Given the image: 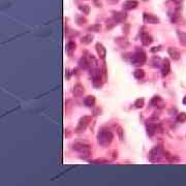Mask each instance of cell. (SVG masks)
<instances>
[{
  "label": "cell",
  "instance_id": "cell-1",
  "mask_svg": "<svg viewBox=\"0 0 186 186\" xmlns=\"http://www.w3.org/2000/svg\"><path fill=\"white\" fill-rule=\"evenodd\" d=\"M97 143L104 148H107L112 144V142L114 140V134L110 130H106V129H102L99 130L98 134L96 136Z\"/></svg>",
  "mask_w": 186,
  "mask_h": 186
},
{
  "label": "cell",
  "instance_id": "cell-2",
  "mask_svg": "<svg viewBox=\"0 0 186 186\" xmlns=\"http://www.w3.org/2000/svg\"><path fill=\"white\" fill-rule=\"evenodd\" d=\"M72 149H74L76 152L80 153V155H81L80 157L83 159L90 158L92 155V151H91L90 146L87 144V143H84V142H76V143H74Z\"/></svg>",
  "mask_w": 186,
  "mask_h": 186
},
{
  "label": "cell",
  "instance_id": "cell-3",
  "mask_svg": "<svg viewBox=\"0 0 186 186\" xmlns=\"http://www.w3.org/2000/svg\"><path fill=\"white\" fill-rule=\"evenodd\" d=\"M147 60H148V57H147L146 52L144 50L140 49L139 47H136V52L134 53V56H132L130 63L134 66H142V65H144L146 63Z\"/></svg>",
  "mask_w": 186,
  "mask_h": 186
},
{
  "label": "cell",
  "instance_id": "cell-4",
  "mask_svg": "<svg viewBox=\"0 0 186 186\" xmlns=\"http://www.w3.org/2000/svg\"><path fill=\"white\" fill-rule=\"evenodd\" d=\"M166 155V150L161 145H157V146L153 147V148L149 151L148 153V159L152 162H156L159 161L162 157Z\"/></svg>",
  "mask_w": 186,
  "mask_h": 186
},
{
  "label": "cell",
  "instance_id": "cell-5",
  "mask_svg": "<svg viewBox=\"0 0 186 186\" xmlns=\"http://www.w3.org/2000/svg\"><path fill=\"white\" fill-rule=\"evenodd\" d=\"M91 79H92V85L95 88H100L104 82V79L102 77V74L100 72V69L98 67L91 68Z\"/></svg>",
  "mask_w": 186,
  "mask_h": 186
},
{
  "label": "cell",
  "instance_id": "cell-6",
  "mask_svg": "<svg viewBox=\"0 0 186 186\" xmlns=\"http://www.w3.org/2000/svg\"><path fill=\"white\" fill-rule=\"evenodd\" d=\"M146 129H147V134L149 136H153L157 131H159V129H161L159 127V124L157 122V118L155 117H151L147 119L146 121Z\"/></svg>",
  "mask_w": 186,
  "mask_h": 186
},
{
  "label": "cell",
  "instance_id": "cell-7",
  "mask_svg": "<svg viewBox=\"0 0 186 186\" xmlns=\"http://www.w3.org/2000/svg\"><path fill=\"white\" fill-rule=\"evenodd\" d=\"M92 121V117L91 116H83L80 118L79 122H78V125L74 129V132L76 134H83V132L86 130V128L89 126V124Z\"/></svg>",
  "mask_w": 186,
  "mask_h": 186
},
{
  "label": "cell",
  "instance_id": "cell-8",
  "mask_svg": "<svg viewBox=\"0 0 186 186\" xmlns=\"http://www.w3.org/2000/svg\"><path fill=\"white\" fill-rule=\"evenodd\" d=\"M140 35H141V42L145 47H149L153 42V37L146 31V27H142L140 30Z\"/></svg>",
  "mask_w": 186,
  "mask_h": 186
},
{
  "label": "cell",
  "instance_id": "cell-9",
  "mask_svg": "<svg viewBox=\"0 0 186 186\" xmlns=\"http://www.w3.org/2000/svg\"><path fill=\"white\" fill-rule=\"evenodd\" d=\"M150 104H151L152 107L156 108L158 110H161L166 108V102H164L162 97H160L159 95H154L153 97L151 98L150 100Z\"/></svg>",
  "mask_w": 186,
  "mask_h": 186
},
{
  "label": "cell",
  "instance_id": "cell-10",
  "mask_svg": "<svg viewBox=\"0 0 186 186\" xmlns=\"http://www.w3.org/2000/svg\"><path fill=\"white\" fill-rule=\"evenodd\" d=\"M143 21L146 24H158L160 22L158 17H156L153 14H149V12H144L143 14Z\"/></svg>",
  "mask_w": 186,
  "mask_h": 186
},
{
  "label": "cell",
  "instance_id": "cell-11",
  "mask_svg": "<svg viewBox=\"0 0 186 186\" xmlns=\"http://www.w3.org/2000/svg\"><path fill=\"white\" fill-rule=\"evenodd\" d=\"M160 69H161V76L164 78L166 77L170 74V72H171V62H170V60L168 58H164L162 60Z\"/></svg>",
  "mask_w": 186,
  "mask_h": 186
},
{
  "label": "cell",
  "instance_id": "cell-12",
  "mask_svg": "<svg viewBox=\"0 0 186 186\" xmlns=\"http://www.w3.org/2000/svg\"><path fill=\"white\" fill-rule=\"evenodd\" d=\"M85 94V87L82 84H76L72 88V95L76 98L82 97Z\"/></svg>",
  "mask_w": 186,
  "mask_h": 186
},
{
  "label": "cell",
  "instance_id": "cell-13",
  "mask_svg": "<svg viewBox=\"0 0 186 186\" xmlns=\"http://www.w3.org/2000/svg\"><path fill=\"white\" fill-rule=\"evenodd\" d=\"M95 50H96V53L100 59L102 60L106 59V56H107V49L104 48V46L102 45V42H96V45H95Z\"/></svg>",
  "mask_w": 186,
  "mask_h": 186
},
{
  "label": "cell",
  "instance_id": "cell-14",
  "mask_svg": "<svg viewBox=\"0 0 186 186\" xmlns=\"http://www.w3.org/2000/svg\"><path fill=\"white\" fill-rule=\"evenodd\" d=\"M76 50H77V44H76V42H74V40H68L66 46H65V51H66V54L68 55V57H72V55L74 54Z\"/></svg>",
  "mask_w": 186,
  "mask_h": 186
},
{
  "label": "cell",
  "instance_id": "cell-15",
  "mask_svg": "<svg viewBox=\"0 0 186 186\" xmlns=\"http://www.w3.org/2000/svg\"><path fill=\"white\" fill-rule=\"evenodd\" d=\"M127 19V15L125 12H113V20L117 23H123Z\"/></svg>",
  "mask_w": 186,
  "mask_h": 186
},
{
  "label": "cell",
  "instance_id": "cell-16",
  "mask_svg": "<svg viewBox=\"0 0 186 186\" xmlns=\"http://www.w3.org/2000/svg\"><path fill=\"white\" fill-rule=\"evenodd\" d=\"M168 54H169L170 57H171L173 60H175V61H177V60H179L181 58V52L175 47L168 48Z\"/></svg>",
  "mask_w": 186,
  "mask_h": 186
},
{
  "label": "cell",
  "instance_id": "cell-17",
  "mask_svg": "<svg viewBox=\"0 0 186 186\" xmlns=\"http://www.w3.org/2000/svg\"><path fill=\"white\" fill-rule=\"evenodd\" d=\"M85 57H86L87 61H88V63H89L91 68L98 67V60L95 58L94 55H92L91 53H89V52H86L85 53Z\"/></svg>",
  "mask_w": 186,
  "mask_h": 186
},
{
  "label": "cell",
  "instance_id": "cell-18",
  "mask_svg": "<svg viewBox=\"0 0 186 186\" xmlns=\"http://www.w3.org/2000/svg\"><path fill=\"white\" fill-rule=\"evenodd\" d=\"M138 5H139V2L136 0H126L123 2L122 7L124 10H132L138 7Z\"/></svg>",
  "mask_w": 186,
  "mask_h": 186
},
{
  "label": "cell",
  "instance_id": "cell-19",
  "mask_svg": "<svg viewBox=\"0 0 186 186\" xmlns=\"http://www.w3.org/2000/svg\"><path fill=\"white\" fill-rule=\"evenodd\" d=\"M115 42L121 49H126V48L130 47V42L126 37H117V38H115Z\"/></svg>",
  "mask_w": 186,
  "mask_h": 186
},
{
  "label": "cell",
  "instance_id": "cell-20",
  "mask_svg": "<svg viewBox=\"0 0 186 186\" xmlns=\"http://www.w3.org/2000/svg\"><path fill=\"white\" fill-rule=\"evenodd\" d=\"M96 102V98L93 95H87L84 99V106L87 108H93Z\"/></svg>",
  "mask_w": 186,
  "mask_h": 186
},
{
  "label": "cell",
  "instance_id": "cell-21",
  "mask_svg": "<svg viewBox=\"0 0 186 186\" xmlns=\"http://www.w3.org/2000/svg\"><path fill=\"white\" fill-rule=\"evenodd\" d=\"M177 35H178L179 42H180L183 47L186 48V33L181 31V30H177Z\"/></svg>",
  "mask_w": 186,
  "mask_h": 186
},
{
  "label": "cell",
  "instance_id": "cell-22",
  "mask_svg": "<svg viewBox=\"0 0 186 186\" xmlns=\"http://www.w3.org/2000/svg\"><path fill=\"white\" fill-rule=\"evenodd\" d=\"M78 64H79V66L81 67V68H83V69H88V68H90V65H89V63H88V61H87L85 56L80 58Z\"/></svg>",
  "mask_w": 186,
  "mask_h": 186
},
{
  "label": "cell",
  "instance_id": "cell-23",
  "mask_svg": "<svg viewBox=\"0 0 186 186\" xmlns=\"http://www.w3.org/2000/svg\"><path fill=\"white\" fill-rule=\"evenodd\" d=\"M88 31L90 32H100L102 31V24H99V23H95V24H92L90 25L89 27L87 28Z\"/></svg>",
  "mask_w": 186,
  "mask_h": 186
},
{
  "label": "cell",
  "instance_id": "cell-24",
  "mask_svg": "<svg viewBox=\"0 0 186 186\" xmlns=\"http://www.w3.org/2000/svg\"><path fill=\"white\" fill-rule=\"evenodd\" d=\"M150 63L153 67H161V63H162V60L158 57V56H154L151 60H150Z\"/></svg>",
  "mask_w": 186,
  "mask_h": 186
},
{
  "label": "cell",
  "instance_id": "cell-25",
  "mask_svg": "<svg viewBox=\"0 0 186 186\" xmlns=\"http://www.w3.org/2000/svg\"><path fill=\"white\" fill-rule=\"evenodd\" d=\"M74 22L77 23V25H79V26H83L87 23V19L83 17L82 15H77L74 17Z\"/></svg>",
  "mask_w": 186,
  "mask_h": 186
},
{
  "label": "cell",
  "instance_id": "cell-26",
  "mask_svg": "<svg viewBox=\"0 0 186 186\" xmlns=\"http://www.w3.org/2000/svg\"><path fill=\"white\" fill-rule=\"evenodd\" d=\"M93 42V35L92 34H86L81 38V42H82L83 45H89L91 42Z\"/></svg>",
  "mask_w": 186,
  "mask_h": 186
},
{
  "label": "cell",
  "instance_id": "cell-27",
  "mask_svg": "<svg viewBox=\"0 0 186 186\" xmlns=\"http://www.w3.org/2000/svg\"><path fill=\"white\" fill-rule=\"evenodd\" d=\"M134 77L136 78V80L144 79V77H145V70L142 69V68H136V69L134 72Z\"/></svg>",
  "mask_w": 186,
  "mask_h": 186
},
{
  "label": "cell",
  "instance_id": "cell-28",
  "mask_svg": "<svg viewBox=\"0 0 186 186\" xmlns=\"http://www.w3.org/2000/svg\"><path fill=\"white\" fill-rule=\"evenodd\" d=\"M134 106L136 109H142V108H144L145 106V99L143 97H140V98L136 99L134 102Z\"/></svg>",
  "mask_w": 186,
  "mask_h": 186
},
{
  "label": "cell",
  "instance_id": "cell-29",
  "mask_svg": "<svg viewBox=\"0 0 186 186\" xmlns=\"http://www.w3.org/2000/svg\"><path fill=\"white\" fill-rule=\"evenodd\" d=\"M79 10L84 14V15H89L90 12V6L87 4H82V5H79Z\"/></svg>",
  "mask_w": 186,
  "mask_h": 186
},
{
  "label": "cell",
  "instance_id": "cell-30",
  "mask_svg": "<svg viewBox=\"0 0 186 186\" xmlns=\"http://www.w3.org/2000/svg\"><path fill=\"white\" fill-rule=\"evenodd\" d=\"M176 120H177V122H179V123H185L186 122V113L182 112V113L178 114Z\"/></svg>",
  "mask_w": 186,
  "mask_h": 186
},
{
  "label": "cell",
  "instance_id": "cell-31",
  "mask_svg": "<svg viewBox=\"0 0 186 186\" xmlns=\"http://www.w3.org/2000/svg\"><path fill=\"white\" fill-rule=\"evenodd\" d=\"M117 134H118V138H119V140L120 141H123L124 140V130H123V128H122L121 126H118L117 127Z\"/></svg>",
  "mask_w": 186,
  "mask_h": 186
},
{
  "label": "cell",
  "instance_id": "cell-32",
  "mask_svg": "<svg viewBox=\"0 0 186 186\" xmlns=\"http://www.w3.org/2000/svg\"><path fill=\"white\" fill-rule=\"evenodd\" d=\"M92 164H109L110 161L106 158H97V159H94V160L91 161Z\"/></svg>",
  "mask_w": 186,
  "mask_h": 186
},
{
  "label": "cell",
  "instance_id": "cell-33",
  "mask_svg": "<svg viewBox=\"0 0 186 186\" xmlns=\"http://www.w3.org/2000/svg\"><path fill=\"white\" fill-rule=\"evenodd\" d=\"M92 1H93V4H94L96 7H102V0H92Z\"/></svg>",
  "mask_w": 186,
  "mask_h": 186
},
{
  "label": "cell",
  "instance_id": "cell-34",
  "mask_svg": "<svg viewBox=\"0 0 186 186\" xmlns=\"http://www.w3.org/2000/svg\"><path fill=\"white\" fill-rule=\"evenodd\" d=\"M93 114L96 115V116H98V115H102V109H100V108L97 107L96 109L93 110Z\"/></svg>",
  "mask_w": 186,
  "mask_h": 186
},
{
  "label": "cell",
  "instance_id": "cell-35",
  "mask_svg": "<svg viewBox=\"0 0 186 186\" xmlns=\"http://www.w3.org/2000/svg\"><path fill=\"white\" fill-rule=\"evenodd\" d=\"M161 49H162V47L161 46H158V47H154L151 49V52L152 53H156V52H159V51H161Z\"/></svg>",
  "mask_w": 186,
  "mask_h": 186
},
{
  "label": "cell",
  "instance_id": "cell-36",
  "mask_svg": "<svg viewBox=\"0 0 186 186\" xmlns=\"http://www.w3.org/2000/svg\"><path fill=\"white\" fill-rule=\"evenodd\" d=\"M129 27H130L129 25H125V24H124V26H123V32H124V31H125V34H127V33H128V31H129Z\"/></svg>",
  "mask_w": 186,
  "mask_h": 186
},
{
  "label": "cell",
  "instance_id": "cell-37",
  "mask_svg": "<svg viewBox=\"0 0 186 186\" xmlns=\"http://www.w3.org/2000/svg\"><path fill=\"white\" fill-rule=\"evenodd\" d=\"M108 1V3H110V4H116L119 0H107Z\"/></svg>",
  "mask_w": 186,
  "mask_h": 186
},
{
  "label": "cell",
  "instance_id": "cell-38",
  "mask_svg": "<svg viewBox=\"0 0 186 186\" xmlns=\"http://www.w3.org/2000/svg\"><path fill=\"white\" fill-rule=\"evenodd\" d=\"M183 104L186 106V95H185V96H184V98H183Z\"/></svg>",
  "mask_w": 186,
  "mask_h": 186
}]
</instances>
